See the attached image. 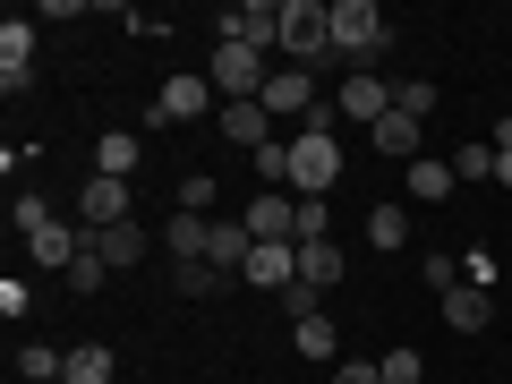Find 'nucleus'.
Returning a JSON list of instances; mask_svg holds the SVG:
<instances>
[{"label": "nucleus", "instance_id": "obj_1", "mask_svg": "<svg viewBox=\"0 0 512 384\" xmlns=\"http://www.w3.org/2000/svg\"><path fill=\"white\" fill-rule=\"evenodd\" d=\"M333 0H282V69H325L333 60Z\"/></svg>", "mask_w": 512, "mask_h": 384}, {"label": "nucleus", "instance_id": "obj_2", "mask_svg": "<svg viewBox=\"0 0 512 384\" xmlns=\"http://www.w3.org/2000/svg\"><path fill=\"white\" fill-rule=\"evenodd\" d=\"M325 26H333V60H350V69H376L384 43H393V26H384L376 0H333Z\"/></svg>", "mask_w": 512, "mask_h": 384}, {"label": "nucleus", "instance_id": "obj_3", "mask_svg": "<svg viewBox=\"0 0 512 384\" xmlns=\"http://www.w3.org/2000/svg\"><path fill=\"white\" fill-rule=\"evenodd\" d=\"M274 69H282L274 52H248V43H214V69H205V77H214V94H222V103H256Z\"/></svg>", "mask_w": 512, "mask_h": 384}, {"label": "nucleus", "instance_id": "obj_4", "mask_svg": "<svg viewBox=\"0 0 512 384\" xmlns=\"http://www.w3.org/2000/svg\"><path fill=\"white\" fill-rule=\"evenodd\" d=\"M342 180V146H333V128H299L291 137V197H325Z\"/></svg>", "mask_w": 512, "mask_h": 384}, {"label": "nucleus", "instance_id": "obj_5", "mask_svg": "<svg viewBox=\"0 0 512 384\" xmlns=\"http://www.w3.org/2000/svg\"><path fill=\"white\" fill-rule=\"evenodd\" d=\"M222 43L282 52V0H239V9H222Z\"/></svg>", "mask_w": 512, "mask_h": 384}, {"label": "nucleus", "instance_id": "obj_6", "mask_svg": "<svg viewBox=\"0 0 512 384\" xmlns=\"http://www.w3.org/2000/svg\"><path fill=\"white\" fill-rule=\"evenodd\" d=\"M256 103L274 111V120H299V128H308L316 111H325V94H316V77H308V69H274V77H265V94H256Z\"/></svg>", "mask_w": 512, "mask_h": 384}, {"label": "nucleus", "instance_id": "obj_7", "mask_svg": "<svg viewBox=\"0 0 512 384\" xmlns=\"http://www.w3.org/2000/svg\"><path fill=\"white\" fill-rule=\"evenodd\" d=\"M222 94H214V77H197V69H180V77H163V94H154V128H171V120H205Z\"/></svg>", "mask_w": 512, "mask_h": 384}, {"label": "nucleus", "instance_id": "obj_8", "mask_svg": "<svg viewBox=\"0 0 512 384\" xmlns=\"http://www.w3.org/2000/svg\"><path fill=\"white\" fill-rule=\"evenodd\" d=\"M128 214V180H103V171H86V188H77V231H120Z\"/></svg>", "mask_w": 512, "mask_h": 384}, {"label": "nucleus", "instance_id": "obj_9", "mask_svg": "<svg viewBox=\"0 0 512 384\" xmlns=\"http://www.w3.org/2000/svg\"><path fill=\"white\" fill-rule=\"evenodd\" d=\"M239 222H248V239H265V248H299V239H291V222H299V197H291V188H256V205H248Z\"/></svg>", "mask_w": 512, "mask_h": 384}, {"label": "nucleus", "instance_id": "obj_10", "mask_svg": "<svg viewBox=\"0 0 512 384\" xmlns=\"http://www.w3.org/2000/svg\"><path fill=\"white\" fill-rule=\"evenodd\" d=\"M333 111H342V120H359V128H376L384 111H393V86H384L376 69H350L342 86H333Z\"/></svg>", "mask_w": 512, "mask_h": 384}, {"label": "nucleus", "instance_id": "obj_11", "mask_svg": "<svg viewBox=\"0 0 512 384\" xmlns=\"http://www.w3.org/2000/svg\"><path fill=\"white\" fill-rule=\"evenodd\" d=\"M26 86H35V26L0 18V94H26Z\"/></svg>", "mask_w": 512, "mask_h": 384}, {"label": "nucleus", "instance_id": "obj_12", "mask_svg": "<svg viewBox=\"0 0 512 384\" xmlns=\"http://www.w3.org/2000/svg\"><path fill=\"white\" fill-rule=\"evenodd\" d=\"M137 163H146V137H137V128H103V137H94V171H103V180H137Z\"/></svg>", "mask_w": 512, "mask_h": 384}, {"label": "nucleus", "instance_id": "obj_13", "mask_svg": "<svg viewBox=\"0 0 512 384\" xmlns=\"http://www.w3.org/2000/svg\"><path fill=\"white\" fill-rule=\"evenodd\" d=\"M367 146H376V154H393V163H419V146H427V120H410V111H384V120L367 128Z\"/></svg>", "mask_w": 512, "mask_h": 384}, {"label": "nucleus", "instance_id": "obj_14", "mask_svg": "<svg viewBox=\"0 0 512 384\" xmlns=\"http://www.w3.org/2000/svg\"><path fill=\"white\" fill-rule=\"evenodd\" d=\"M86 239H94V231H69V222H52V231H35V239H26V256H35L43 274H69L77 256H86Z\"/></svg>", "mask_w": 512, "mask_h": 384}, {"label": "nucleus", "instance_id": "obj_15", "mask_svg": "<svg viewBox=\"0 0 512 384\" xmlns=\"http://www.w3.org/2000/svg\"><path fill=\"white\" fill-rule=\"evenodd\" d=\"M222 137L248 146V154H265V146H274V111H265V103H222Z\"/></svg>", "mask_w": 512, "mask_h": 384}, {"label": "nucleus", "instance_id": "obj_16", "mask_svg": "<svg viewBox=\"0 0 512 384\" xmlns=\"http://www.w3.org/2000/svg\"><path fill=\"white\" fill-rule=\"evenodd\" d=\"M444 325H453V333H487L495 325V291H478V282L444 291Z\"/></svg>", "mask_w": 512, "mask_h": 384}, {"label": "nucleus", "instance_id": "obj_17", "mask_svg": "<svg viewBox=\"0 0 512 384\" xmlns=\"http://www.w3.org/2000/svg\"><path fill=\"white\" fill-rule=\"evenodd\" d=\"M163 248H171V265H197V256L214 248V222H205V214H171L163 222Z\"/></svg>", "mask_w": 512, "mask_h": 384}, {"label": "nucleus", "instance_id": "obj_18", "mask_svg": "<svg viewBox=\"0 0 512 384\" xmlns=\"http://www.w3.org/2000/svg\"><path fill=\"white\" fill-rule=\"evenodd\" d=\"M94 256H103L111 274H128V265H146V222H120V231H94Z\"/></svg>", "mask_w": 512, "mask_h": 384}, {"label": "nucleus", "instance_id": "obj_19", "mask_svg": "<svg viewBox=\"0 0 512 384\" xmlns=\"http://www.w3.org/2000/svg\"><path fill=\"white\" fill-rule=\"evenodd\" d=\"M402 188H410V205H444L461 180H453V163H427V154H419V163L402 171Z\"/></svg>", "mask_w": 512, "mask_h": 384}, {"label": "nucleus", "instance_id": "obj_20", "mask_svg": "<svg viewBox=\"0 0 512 384\" xmlns=\"http://www.w3.org/2000/svg\"><path fill=\"white\" fill-rule=\"evenodd\" d=\"M291 350H299V359H333V350H342L333 316H325V308H316V316H291Z\"/></svg>", "mask_w": 512, "mask_h": 384}, {"label": "nucleus", "instance_id": "obj_21", "mask_svg": "<svg viewBox=\"0 0 512 384\" xmlns=\"http://www.w3.org/2000/svg\"><path fill=\"white\" fill-rule=\"evenodd\" d=\"M402 239H410V205H402V197H393V205H367V248L393 256Z\"/></svg>", "mask_w": 512, "mask_h": 384}, {"label": "nucleus", "instance_id": "obj_22", "mask_svg": "<svg viewBox=\"0 0 512 384\" xmlns=\"http://www.w3.org/2000/svg\"><path fill=\"white\" fill-rule=\"evenodd\" d=\"M299 282H308V291H333V282H342V248H333V239H308V248H299Z\"/></svg>", "mask_w": 512, "mask_h": 384}, {"label": "nucleus", "instance_id": "obj_23", "mask_svg": "<svg viewBox=\"0 0 512 384\" xmlns=\"http://www.w3.org/2000/svg\"><path fill=\"white\" fill-rule=\"evenodd\" d=\"M18 376H26V384H60V376H69V350H52V342H18Z\"/></svg>", "mask_w": 512, "mask_h": 384}, {"label": "nucleus", "instance_id": "obj_24", "mask_svg": "<svg viewBox=\"0 0 512 384\" xmlns=\"http://www.w3.org/2000/svg\"><path fill=\"white\" fill-rule=\"evenodd\" d=\"M111 376H120L111 342H77V350H69V384H111Z\"/></svg>", "mask_w": 512, "mask_h": 384}, {"label": "nucleus", "instance_id": "obj_25", "mask_svg": "<svg viewBox=\"0 0 512 384\" xmlns=\"http://www.w3.org/2000/svg\"><path fill=\"white\" fill-rule=\"evenodd\" d=\"M52 197H35V188H18V205H9V231H26V239H35V231H52Z\"/></svg>", "mask_w": 512, "mask_h": 384}, {"label": "nucleus", "instance_id": "obj_26", "mask_svg": "<svg viewBox=\"0 0 512 384\" xmlns=\"http://www.w3.org/2000/svg\"><path fill=\"white\" fill-rule=\"evenodd\" d=\"M248 171H256L265 188H291V137H274L265 154H248Z\"/></svg>", "mask_w": 512, "mask_h": 384}, {"label": "nucleus", "instance_id": "obj_27", "mask_svg": "<svg viewBox=\"0 0 512 384\" xmlns=\"http://www.w3.org/2000/svg\"><path fill=\"white\" fill-rule=\"evenodd\" d=\"M171 291H180V299H214V291H222V274L197 256V265H171Z\"/></svg>", "mask_w": 512, "mask_h": 384}, {"label": "nucleus", "instance_id": "obj_28", "mask_svg": "<svg viewBox=\"0 0 512 384\" xmlns=\"http://www.w3.org/2000/svg\"><path fill=\"white\" fill-rule=\"evenodd\" d=\"M291 239L308 248V239H333V205L325 197H299V222H291Z\"/></svg>", "mask_w": 512, "mask_h": 384}, {"label": "nucleus", "instance_id": "obj_29", "mask_svg": "<svg viewBox=\"0 0 512 384\" xmlns=\"http://www.w3.org/2000/svg\"><path fill=\"white\" fill-rule=\"evenodd\" d=\"M103 274H111V265L94 256V239H86V256L69 265V291H77V299H94V291H103Z\"/></svg>", "mask_w": 512, "mask_h": 384}, {"label": "nucleus", "instance_id": "obj_30", "mask_svg": "<svg viewBox=\"0 0 512 384\" xmlns=\"http://www.w3.org/2000/svg\"><path fill=\"white\" fill-rule=\"evenodd\" d=\"M393 111H410V120H427V111H436V86H427V77H402V86H393Z\"/></svg>", "mask_w": 512, "mask_h": 384}, {"label": "nucleus", "instance_id": "obj_31", "mask_svg": "<svg viewBox=\"0 0 512 384\" xmlns=\"http://www.w3.org/2000/svg\"><path fill=\"white\" fill-rule=\"evenodd\" d=\"M376 367H384V384H419V376H427V359H419V350H384Z\"/></svg>", "mask_w": 512, "mask_h": 384}, {"label": "nucleus", "instance_id": "obj_32", "mask_svg": "<svg viewBox=\"0 0 512 384\" xmlns=\"http://www.w3.org/2000/svg\"><path fill=\"white\" fill-rule=\"evenodd\" d=\"M453 180H495V146H461L453 154Z\"/></svg>", "mask_w": 512, "mask_h": 384}, {"label": "nucleus", "instance_id": "obj_33", "mask_svg": "<svg viewBox=\"0 0 512 384\" xmlns=\"http://www.w3.org/2000/svg\"><path fill=\"white\" fill-rule=\"evenodd\" d=\"M427 291H436V299H444V291H461V256H444V248L427 256Z\"/></svg>", "mask_w": 512, "mask_h": 384}, {"label": "nucleus", "instance_id": "obj_34", "mask_svg": "<svg viewBox=\"0 0 512 384\" xmlns=\"http://www.w3.org/2000/svg\"><path fill=\"white\" fill-rule=\"evenodd\" d=\"M205 205H214V171H188L180 180V214H205Z\"/></svg>", "mask_w": 512, "mask_h": 384}, {"label": "nucleus", "instance_id": "obj_35", "mask_svg": "<svg viewBox=\"0 0 512 384\" xmlns=\"http://www.w3.org/2000/svg\"><path fill=\"white\" fill-rule=\"evenodd\" d=\"M26 308H35V291H26V282H18V274H9V282H0V316H9V325H18V316H26Z\"/></svg>", "mask_w": 512, "mask_h": 384}, {"label": "nucleus", "instance_id": "obj_36", "mask_svg": "<svg viewBox=\"0 0 512 384\" xmlns=\"http://www.w3.org/2000/svg\"><path fill=\"white\" fill-rule=\"evenodd\" d=\"M461 282H478V291H495V256H487V248H470V256H461Z\"/></svg>", "mask_w": 512, "mask_h": 384}, {"label": "nucleus", "instance_id": "obj_37", "mask_svg": "<svg viewBox=\"0 0 512 384\" xmlns=\"http://www.w3.org/2000/svg\"><path fill=\"white\" fill-rule=\"evenodd\" d=\"M495 188H512V120H495Z\"/></svg>", "mask_w": 512, "mask_h": 384}, {"label": "nucleus", "instance_id": "obj_38", "mask_svg": "<svg viewBox=\"0 0 512 384\" xmlns=\"http://www.w3.org/2000/svg\"><path fill=\"white\" fill-rule=\"evenodd\" d=\"M333 384H384V367L376 359H342V367H333Z\"/></svg>", "mask_w": 512, "mask_h": 384}, {"label": "nucleus", "instance_id": "obj_39", "mask_svg": "<svg viewBox=\"0 0 512 384\" xmlns=\"http://www.w3.org/2000/svg\"><path fill=\"white\" fill-rule=\"evenodd\" d=\"M60 384H69V376H60Z\"/></svg>", "mask_w": 512, "mask_h": 384}]
</instances>
